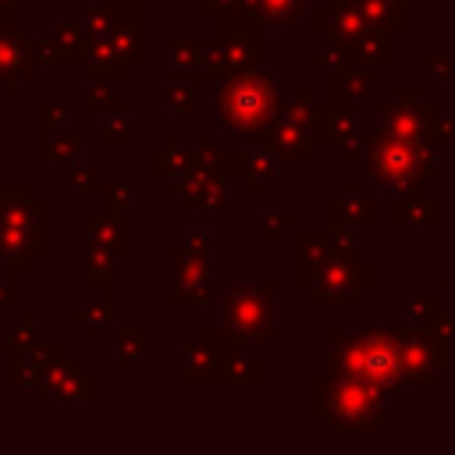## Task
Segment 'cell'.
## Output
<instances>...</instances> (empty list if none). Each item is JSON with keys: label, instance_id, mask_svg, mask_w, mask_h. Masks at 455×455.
Segmentation results:
<instances>
[{"label": "cell", "instance_id": "1", "mask_svg": "<svg viewBox=\"0 0 455 455\" xmlns=\"http://www.w3.org/2000/svg\"><path fill=\"white\" fill-rule=\"evenodd\" d=\"M348 366L355 373H366L373 380H391L398 377V363L391 355V345H380V334H363V345L352 352Z\"/></svg>", "mask_w": 455, "mask_h": 455}]
</instances>
